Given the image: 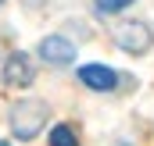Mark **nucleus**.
<instances>
[{
	"mask_svg": "<svg viewBox=\"0 0 154 146\" xmlns=\"http://www.w3.org/2000/svg\"><path fill=\"white\" fill-rule=\"evenodd\" d=\"M43 125H47V104L43 100H22L11 114V128L18 139H32Z\"/></svg>",
	"mask_w": 154,
	"mask_h": 146,
	"instance_id": "nucleus-1",
	"label": "nucleus"
},
{
	"mask_svg": "<svg viewBox=\"0 0 154 146\" xmlns=\"http://www.w3.org/2000/svg\"><path fill=\"white\" fill-rule=\"evenodd\" d=\"M115 43L125 54H147L154 36H151V29H147L143 22H118L115 25Z\"/></svg>",
	"mask_w": 154,
	"mask_h": 146,
	"instance_id": "nucleus-2",
	"label": "nucleus"
},
{
	"mask_svg": "<svg viewBox=\"0 0 154 146\" xmlns=\"http://www.w3.org/2000/svg\"><path fill=\"white\" fill-rule=\"evenodd\" d=\"M79 82H86L97 93H111L118 86V72L104 68V64H86V68H79Z\"/></svg>",
	"mask_w": 154,
	"mask_h": 146,
	"instance_id": "nucleus-3",
	"label": "nucleus"
},
{
	"mask_svg": "<svg viewBox=\"0 0 154 146\" xmlns=\"http://www.w3.org/2000/svg\"><path fill=\"white\" fill-rule=\"evenodd\" d=\"M39 57H43L47 64H68V61L75 57V46L65 36H47L39 43Z\"/></svg>",
	"mask_w": 154,
	"mask_h": 146,
	"instance_id": "nucleus-4",
	"label": "nucleus"
},
{
	"mask_svg": "<svg viewBox=\"0 0 154 146\" xmlns=\"http://www.w3.org/2000/svg\"><path fill=\"white\" fill-rule=\"evenodd\" d=\"M4 82L7 86H29L32 82V64L25 54H11L7 64H4Z\"/></svg>",
	"mask_w": 154,
	"mask_h": 146,
	"instance_id": "nucleus-5",
	"label": "nucleus"
},
{
	"mask_svg": "<svg viewBox=\"0 0 154 146\" xmlns=\"http://www.w3.org/2000/svg\"><path fill=\"white\" fill-rule=\"evenodd\" d=\"M50 146H79L75 128H72V125H57V128L50 132Z\"/></svg>",
	"mask_w": 154,
	"mask_h": 146,
	"instance_id": "nucleus-6",
	"label": "nucleus"
},
{
	"mask_svg": "<svg viewBox=\"0 0 154 146\" xmlns=\"http://www.w3.org/2000/svg\"><path fill=\"white\" fill-rule=\"evenodd\" d=\"M133 0H97V7L100 11H122V7H129Z\"/></svg>",
	"mask_w": 154,
	"mask_h": 146,
	"instance_id": "nucleus-7",
	"label": "nucleus"
},
{
	"mask_svg": "<svg viewBox=\"0 0 154 146\" xmlns=\"http://www.w3.org/2000/svg\"><path fill=\"white\" fill-rule=\"evenodd\" d=\"M0 146H7V143H4V139H0Z\"/></svg>",
	"mask_w": 154,
	"mask_h": 146,
	"instance_id": "nucleus-8",
	"label": "nucleus"
},
{
	"mask_svg": "<svg viewBox=\"0 0 154 146\" xmlns=\"http://www.w3.org/2000/svg\"><path fill=\"white\" fill-rule=\"evenodd\" d=\"M0 7H4V0H0Z\"/></svg>",
	"mask_w": 154,
	"mask_h": 146,
	"instance_id": "nucleus-9",
	"label": "nucleus"
}]
</instances>
